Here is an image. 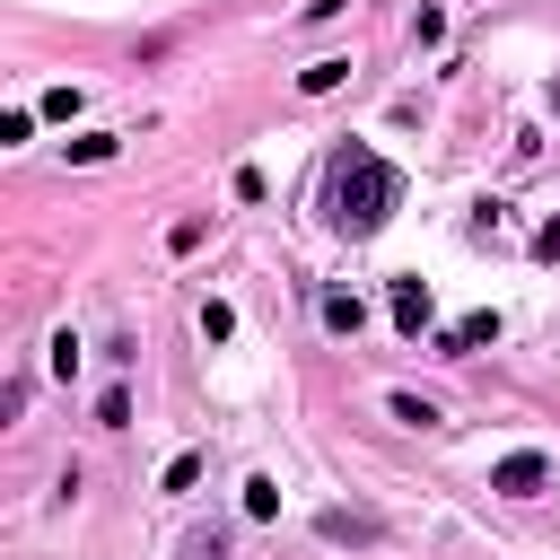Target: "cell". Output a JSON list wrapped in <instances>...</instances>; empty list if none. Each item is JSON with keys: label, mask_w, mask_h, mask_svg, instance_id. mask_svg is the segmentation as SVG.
Returning <instances> with one entry per match:
<instances>
[{"label": "cell", "mask_w": 560, "mask_h": 560, "mask_svg": "<svg viewBox=\"0 0 560 560\" xmlns=\"http://www.w3.org/2000/svg\"><path fill=\"white\" fill-rule=\"evenodd\" d=\"M114 149H122V140H114V131H79V140H70V166H105V158H114Z\"/></svg>", "instance_id": "cell-9"}, {"label": "cell", "mask_w": 560, "mask_h": 560, "mask_svg": "<svg viewBox=\"0 0 560 560\" xmlns=\"http://www.w3.org/2000/svg\"><path fill=\"white\" fill-rule=\"evenodd\" d=\"M481 341H499V315H490V306H472V315H455V324L438 332V350H446V359H472Z\"/></svg>", "instance_id": "cell-4"}, {"label": "cell", "mask_w": 560, "mask_h": 560, "mask_svg": "<svg viewBox=\"0 0 560 560\" xmlns=\"http://www.w3.org/2000/svg\"><path fill=\"white\" fill-rule=\"evenodd\" d=\"M96 429H131V394H122V385L96 394Z\"/></svg>", "instance_id": "cell-12"}, {"label": "cell", "mask_w": 560, "mask_h": 560, "mask_svg": "<svg viewBox=\"0 0 560 560\" xmlns=\"http://www.w3.org/2000/svg\"><path fill=\"white\" fill-rule=\"evenodd\" d=\"M35 114H44V122H70V114H79V88H44Z\"/></svg>", "instance_id": "cell-14"}, {"label": "cell", "mask_w": 560, "mask_h": 560, "mask_svg": "<svg viewBox=\"0 0 560 560\" xmlns=\"http://www.w3.org/2000/svg\"><path fill=\"white\" fill-rule=\"evenodd\" d=\"M26 140H35V105H9L0 114V149H26Z\"/></svg>", "instance_id": "cell-10"}, {"label": "cell", "mask_w": 560, "mask_h": 560, "mask_svg": "<svg viewBox=\"0 0 560 560\" xmlns=\"http://www.w3.org/2000/svg\"><path fill=\"white\" fill-rule=\"evenodd\" d=\"M385 411H394L402 429H429V420H438V402H420V394H385Z\"/></svg>", "instance_id": "cell-13"}, {"label": "cell", "mask_w": 560, "mask_h": 560, "mask_svg": "<svg viewBox=\"0 0 560 560\" xmlns=\"http://www.w3.org/2000/svg\"><path fill=\"white\" fill-rule=\"evenodd\" d=\"M184 560H228V534L210 525V534H184Z\"/></svg>", "instance_id": "cell-16"}, {"label": "cell", "mask_w": 560, "mask_h": 560, "mask_svg": "<svg viewBox=\"0 0 560 560\" xmlns=\"http://www.w3.org/2000/svg\"><path fill=\"white\" fill-rule=\"evenodd\" d=\"M236 332V306L228 298H201V341H228Z\"/></svg>", "instance_id": "cell-11"}, {"label": "cell", "mask_w": 560, "mask_h": 560, "mask_svg": "<svg viewBox=\"0 0 560 560\" xmlns=\"http://www.w3.org/2000/svg\"><path fill=\"white\" fill-rule=\"evenodd\" d=\"M192 481H201V455H175V464L158 472V490H166V499H175V490H192Z\"/></svg>", "instance_id": "cell-15"}, {"label": "cell", "mask_w": 560, "mask_h": 560, "mask_svg": "<svg viewBox=\"0 0 560 560\" xmlns=\"http://www.w3.org/2000/svg\"><path fill=\"white\" fill-rule=\"evenodd\" d=\"M245 516H254V525H271V516H280V481H271V472H254V481H245Z\"/></svg>", "instance_id": "cell-8"}, {"label": "cell", "mask_w": 560, "mask_h": 560, "mask_svg": "<svg viewBox=\"0 0 560 560\" xmlns=\"http://www.w3.org/2000/svg\"><path fill=\"white\" fill-rule=\"evenodd\" d=\"M394 201H402V175L376 158V149H341L332 158V175H324V219L341 228V236H376L385 219H394Z\"/></svg>", "instance_id": "cell-1"}, {"label": "cell", "mask_w": 560, "mask_h": 560, "mask_svg": "<svg viewBox=\"0 0 560 560\" xmlns=\"http://www.w3.org/2000/svg\"><path fill=\"white\" fill-rule=\"evenodd\" d=\"M44 350H52V376H79V341H70V332H52Z\"/></svg>", "instance_id": "cell-17"}, {"label": "cell", "mask_w": 560, "mask_h": 560, "mask_svg": "<svg viewBox=\"0 0 560 560\" xmlns=\"http://www.w3.org/2000/svg\"><path fill=\"white\" fill-rule=\"evenodd\" d=\"M385 306H394V332H402V341H420V332L438 324V306H429V280H394V289H385Z\"/></svg>", "instance_id": "cell-3"}, {"label": "cell", "mask_w": 560, "mask_h": 560, "mask_svg": "<svg viewBox=\"0 0 560 560\" xmlns=\"http://www.w3.org/2000/svg\"><path fill=\"white\" fill-rule=\"evenodd\" d=\"M315 525H324V542H376L385 534V516H368V508H324Z\"/></svg>", "instance_id": "cell-5"}, {"label": "cell", "mask_w": 560, "mask_h": 560, "mask_svg": "<svg viewBox=\"0 0 560 560\" xmlns=\"http://www.w3.org/2000/svg\"><path fill=\"white\" fill-rule=\"evenodd\" d=\"M534 254H542V262H560V219H551V228L534 236Z\"/></svg>", "instance_id": "cell-18"}, {"label": "cell", "mask_w": 560, "mask_h": 560, "mask_svg": "<svg viewBox=\"0 0 560 560\" xmlns=\"http://www.w3.org/2000/svg\"><path fill=\"white\" fill-rule=\"evenodd\" d=\"M341 79H350V61H341V52H324V61H306V70H298V96H332Z\"/></svg>", "instance_id": "cell-7"}, {"label": "cell", "mask_w": 560, "mask_h": 560, "mask_svg": "<svg viewBox=\"0 0 560 560\" xmlns=\"http://www.w3.org/2000/svg\"><path fill=\"white\" fill-rule=\"evenodd\" d=\"M542 481H551V455H542V446H516V455L490 464V490H499V499H534Z\"/></svg>", "instance_id": "cell-2"}, {"label": "cell", "mask_w": 560, "mask_h": 560, "mask_svg": "<svg viewBox=\"0 0 560 560\" xmlns=\"http://www.w3.org/2000/svg\"><path fill=\"white\" fill-rule=\"evenodd\" d=\"M315 315H324V332H341V341H350V332L368 324V306H359L350 289H324V298H315Z\"/></svg>", "instance_id": "cell-6"}]
</instances>
